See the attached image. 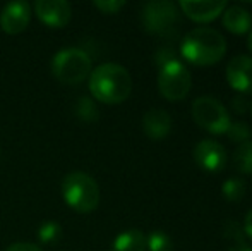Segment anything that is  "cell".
Wrapping results in <instances>:
<instances>
[{
    "label": "cell",
    "mask_w": 252,
    "mask_h": 251,
    "mask_svg": "<svg viewBox=\"0 0 252 251\" xmlns=\"http://www.w3.org/2000/svg\"><path fill=\"white\" fill-rule=\"evenodd\" d=\"M180 52L194 66H213L226 54V40L213 28H196L186 35Z\"/></svg>",
    "instance_id": "2"
},
{
    "label": "cell",
    "mask_w": 252,
    "mask_h": 251,
    "mask_svg": "<svg viewBox=\"0 0 252 251\" xmlns=\"http://www.w3.org/2000/svg\"><path fill=\"white\" fill-rule=\"evenodd\" d=\"M93 5L100 9L103 14H117L126 5V2L124 0H96Z\"/></svg>",
    "instance_id": "22"
},
{
    "label": "cell",
    "mask_w": 252,
    "mask_h": 251,
    "mask_svg": "<svg viewBox=\"0 0 252 251\" xmlns=\"http://www.w3.org/2000/svg\"><path fill=\"white\" fill-rule=\"evenodd\" d=\"M5 251H41V248L33 243H14Z\"/></svg>",
    "instance_id": "25"
},
{
    "label": "cell",
    "mask_w": 252,
    "mask_h": 251,
    "mask_svg": "<svg viewBox=\"0 0 252 251\" xmlns=\"http://www.w3.org/2000/svg\"><path fill=\"white\" fill-rule=\"evenodd\" d=\"M246 181L240 178H230L226 179L225 182H223L221 186V193H223V198L228 201H239L244 198V194H246Z\"/></svg>",
    "instance_id": "17"
},
{
    "label": "cell",
    "mask_w": 252,
    "mask_h": 251,
    "mask_svg": "<svg viewBox=\"0 0 252 251\" xmlns=\"http://www.w3.org/2000/svg\"><path fill=\"white\" fill-rule=\"evenodd\" d=\"M194 158L201 169L208 172H220L226 165V150L215 140H202L194 148Z\"/></svg>",
    "instance_id": "8"
},
{
    "label": "cell",
    "mask_w": 252,
    "mask_h": 251,
    "mask_svg": "<svg viewBox=\"0 0 252 251\" xmlns=\"http://www.w3.org/2000/svg\"><path fill=\"white\" fill-rule=\"evenodd\" d=\"M38 19L50 28H63L72 17V7L65 0H38L34 3Z\"/></svg>",
    "instance_id": "9"
},
{
    "label": "cell",
    "mask_w": 252,
    "mask_h": 251,
    "mask_svg": "<svg viewBox=\"0 0 252 251\" xmlns=\"http://www.w3.org/2000/svg\"><path fill=\"white\" fill-rule=\"evenodd\" d=\"M31 19V7L26 2H10L0 12V28L9 35L26 30Z\"/></svg>",
    "instance_id": "11"
},
{
    "label": "cell",
    "mask_w": 252,
    "mask_h": 251,
    "mask_svg": "<svg viewBox=\"0 0 252 251\" xmlns=\"http://www.w3.org/2000/svg\"><path fill=\"white\" fill-rule=\"evenodd\" d=\"M228 251H252V248H251V245H247L242 238V239H237V243Z\"/></svg>",
    "instance_id": "27"
},
{
    "label": "cell",
    "mask_w": 252,
    "mask_h": 251,
    "mask_svg": "<svg viewBox=\"0 0 252 251\" xmlns=\"http://www.w3.org/2000/svg\"><path fill=\"white\" fill-rule=\"evenodd\" d=\"M192 117L197 126L213 134H225L232 124L226 107L211 95H204L192 102Z\"/></svg>",
    "instance_id": "5"
},
{
    "label": "cell",
    "mask_w": 252,
    "mask_h": 251,
    "mask_svg": "<svg viewBox=\"0 0 252 251\" xmlns=\"http://www.w3.org/2000/svg\"><path fill=\"white\" fill-rule=\"evenodd\" d=\"M251 104L246 100V97L244 95H235V97L232 98V108L237 112V114H246L247 110H249Z\"/></svg>",
    "instance_id": "24"
},
{
    "label": "cell",
    "mask_w": 252,
    "mask_h": 251,
    "mask_svg": "<svg viewBox=\"0 0 252 251\" xmlns=\"http://www.w3.org/2000/svg\"><path fill=\"white\" fill-rule=\"evenodd\" d=\"M233 165L244 174H252V140L242 143L233 153Z\"/></svg>",
    "instance_id": "16"
},
{
    "label": "cell",
    "mask_w": 252,
    "mask_h": 251,
    "mask_svg": "<svg viewBox=\"0 0 252 251\" xmlns=\"http://www.w3.org/2000/svg\"><path fill=\"white\" fill-rule=\"evenodd\" d=\"M76 114L79 115V119H83L84 122H94L100 117L94 102L88 97L79 98V102L76 104Z\"/></svg>",
    "instance_id": "20"
},
{
    "label": "cell",
    "mask_w": 252,
    "mask_h": 251,
    "mask_svg": "<svg viewBox=\"0 0 252 251\" xmlns=\"http://www.w3.org/2000/svg\"><path fill=\"white\" fill-rule=\"evenodd\" d=\"M90 91L103 104H120L127 100L132 91V77L120 64H101L90 76Z\"/></svg>",
    "instance_id": "1"
},
{
    "label": "cell",
    "mask_w": 252,
    "mask_h": 251,
    "mask_svg": "<svg viewBox=\"0 0 252 251\" xmlns=\"http://www.w3.org/2000/svg\"><path fill=\"white\" fill-rule=\"evenodd\" d=\"M249 110H251V114H252V102H251V107H249Z\"/></svg>",
    "instance_id": "29"
},
{
    "label": "cell",
    "mask_w": 252,
    "mask_h": 251,
    "mask_svg": "<svg viewBox=\"0 0 252 251\" xmlns=\"http://www.w3.org/2000/svg\"><path fill=\"white\" fill-rule=\"evenodd\" d=\"M93 62L81 48H63L52 59V74L63 84H79L91 76Z\"/></svg>",
    "instance_id": "4"
},
{
    "label": "cell",
    "mask_w": 252,
    "mask_h": 251,
    "mask_svg": "<svg viewBox=\"0 0 252 251\" xmlns=\"http://www.w3.org/2000/svg\"><path fill=\"white\" fill-rule=\"evenodd\" d=\"M146 250L148 251H173L172 238L163 231H153L146 238Z\"/></svg>",
    "instance_id": "18"
},
{
    "label": "cell",
    "mask_w": 252,
    "mask_h": 251,
    "mask_svg": "<svg viewBox=\"0 0 252 251\" xmlns=\"http://www.w3.org/2000/svg\"><path fill=\"white\" fill-rule=\"evenodd\" d=\"M247 45H249V50L252 52V30H251V35H249V40H247Z\"/></svg>",
    "instance_id": "28"
},
{
    "label": "cell",
    "mask_w": 252,
    "mask_h": 251,
    "mask_svg": "<svg viewBox=\"0 0 252 251\" xmlns=\"http://www.w3.org/2000/svg\"><path fill=\"white\" fill-rule=\"evenodd\" d=\"M60 236H62V225L59 222L48 220L38 227V239L45 245H52V243L59 241Z\"/></svg>",
    "instance_id": "19"
},
{
    "label": "cell",
    "mask_w": 252,
    "mask_h": 251,
    "mask_svg": "<svg viewBox=\"0 0 252 251\" xmlns=\"http://www.w3.org/2000/svg\"><path fill=\"white\" fill-rule=\"evenodd\" d=\"M226 79L239 93H252V57L235 55L226 66Z\"/></svg>",
    "instance_id": "10"
},
{
    "label": "cell",
    "mask_w": 252,
    "mask_h": 251,
    "mask_svg": "<svg viewBox=\"0 0 252 251\" xmlns=\"http://www.w3.org/2000/svg\"><path fill=\"white\" fill-rule=\"evenodd\" d=\"M112 251H146V236L139 229L120 232L113 241Z\"/></svg>",
    "instance_id": "15"
},
{
    "label": "cell",
    "mask_w": 252,
    "mask_h": 251,
    "mask_svg": "<svg viewBox=\"0 0 252 251\" xmlns=\"http://www.w3.org/2000/svg\"><path fill=\"white\" fill-rule=\"evenodd\" d=\"M155 61L159 66V69H161V67L166 66V64L177 61V59H175V50H172V48H159V50L156 52Z\"/></svg>",
    "instance_id": "23"
},
{
    "label": "cell",
    "mask_w": 252,
    "mask_h": 251,
    "mask_svg": "<svg viewBox=\"0 0 252 251\" xmlns=\"http://www.w3.org/2000/svg\"><path fill=\"white\" fill-rule=\"evenodd\" d=\"M244 232H246V234L252 239V208L247 212L246 220H244Z\"/></svg>",
    "instance_id": "26"
},
{
    "label": "cell",
    "mask_w": 252,
    "mask_h": 251,
    "mask_svg": "<svg viewBox=\"0 0 252 251\" xmlns=\"http://www.w3.org/2000/svg\"><path fill=\"white\" fill-rule=\"evenodd\" d=\"M223 26L233 35H244L251 30V12L240 5H230L223 10Z\"/></svg>",
    "instance_id": "14"
},
{
    "label": "cell",
    "mask_w": 252,
    "mask_h": 251,
    "mask_svg": "<svg viewBox=\"0 0 252 251\" xmlns=\"http://www.w3.org/2000/svg\"><path fill=\"white\" fill-rule=\"evenodd\" d=\"M62 194L65 203L79 214L93 212L100 205V186L86 172H70L62 181Z\"/></svg>",
    "instance_id": "3"
},
{
    "label": "cell",
    "mask_w": 252,
    "mask_h": 251,
    "mask_svg": "<svg viewBox=\"0 0 252 251\" xmlns=\"http://www.w3.org/2000/svg\"><path fill=\"white\" fill-rule=\"evenodd\" d=\"M180 10L189 19L196 23H209L216 19L226 9V2H215V0H182L179 3Z\"/></svg>",
    "instance_id": "12"
},
{
    "label": "cell",
    "mask_w": 252,
    "mask_h": 251,
    "mask_svg": "<svg viewBox=\"0 0 252 251\" xmlns=\"http://www.w3.org/2000/svg\"><path fill=\"white\" fill-rule=\"evenodd\" d=\"M143 129L151 140H163L172 131V117L163 108H151L143 115Z\"/></svg>",
    "instance_id": "13"
},
{
    "label": "cell",
    "mask_w": 252,
    "mask_h": 251,
    "mask_svg": "<svg viewBox=\"0 0 252 251\" xmlns=\"http://www.w3.org/2000/svg\"><path fill=\"white\" fill-rule=\"evenodd\" d=\"M190 86H192L190 72L180 61H173L159 69L158 90L166 100H182L189 95Z\"/></svg>",
    "instance_id": "7"
},
{
    "label": "cell",
    "mask_w": 252,
    "mask_h": 251,
    "mask_svg": "<svg viewBox=\"0 0 252 251\" xmlns=\"http://www.w3.org/2000/svg\"><path fill=\"white\" fill-rule=\"evenodd\" d=\"M179 5L168 0H153L143 9V26L153 35L170 36L179 26Z\"/></svg>",
    "instance_id": "6"
},
{
    "label": "cell",
    "mask_w": 252,
    "mask_h": 251,
    "mask_svg": "<svg viewBox=\"0 0 252 251\" xmlns=\"http://www.w3.org/2000/svg\"><path fill=\"white\" fill-rule=\"evenodd\" d=\"M225 134H228V138L235 143H246L249 141L251 138V127L247 122H242V121H237V122H232Z\"/></svg>",
    "instance_id": "21"
}]
</instances>
